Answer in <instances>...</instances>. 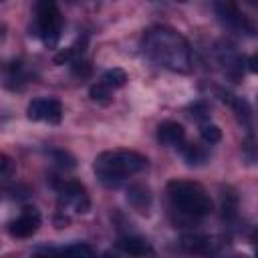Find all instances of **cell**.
Wrapping results in <instances>:
<instances>
[{
	"mask_svg": "<svg viewBox=\"0 0 258 258\" xmlns=\"http://www.w3.org/2000/svg\"><path fill=\"white\" fill-rule=\"evenodd\" d=\"M143 52L159 67L173 73L191 71V48L189 42L171 26H151L141 38Z\"/></svg>",
	"mask_w": 258,
	"mask_h": 258,
	"instance_id": "obj_1",
	"label": "cell"
},
{
	"mask_svg": "<svg viewBox=\"0 0 258 258\" xmlns=\"http://www.w3.org/2000/svg\"><path fill=\"white\" fill-rule=\"evenodd\" d=\"M149 165L147 157L133 149H109L97 155L93 169L101 183L105 185H119L127 177L141 173Z\"/></svg>",
	"mask_w": 258,
	"mask_h": 258,
	"instance_id": "obj_2",
	"label": "cell"
},
{
	"mask_svg": "<svg viewBox=\"0 0 258 258\" xmlns=\"http://www.w3.org/2000/svg\"><path fill=\"white\" fill-rule=\"evenodd\" d=\"M167 196L175 210H179L181 214L191 216V218L208 216L214 210L210 194L198 181L171 179L167 183Z\"/></svg>",
	"mask_w": 258,
	"mask_h": 258,
	"instance_id": "obj_3",
	"label": "cell"
},
{
	"mask_svg": "<svg viewBox=\"0 0 258 258\" xmlns=\"http://www.w3.org/2000/svg\"><path fill=\"white\" fill-rule=\"evenodd\" d=\"M62 30V14L54 2L42 0L34 6V34L46 44L56 46Z\"/></svg>",
	"mask_w": 258,
	"mask_h": 258,
	"instance_id": "obj_4",
	"label": "cell"
},
{
	"mask_svg": "<svg viewBox=\"0 0 258 258\" xmlns=\"http://www.w3.org/2000/svg\"><path fill=\"white\" fill-rule=\"evenodd\" d=\"M54 189H56V200H58L60 214H64V212L87 214L89 212L91 200H89L87 187L81 181L60 179V181H54Z\"/></svg>",
	"mask_w": 258,
	"mask_h": 258,
	"instance_id": "obj_5",
	"label": "cell"
},
{
	"mask_svg": "<svg viewBox=\"0 0 258 258\" xmlns=\"http://www.w3.org/2000/svg\"><path fill=\"white\" fill-rule=\"evenodd\" d=\"M181 248L191 254H202L206 258H224L232 252L230 240L208 234H185L181 236Z\"/></svg>",
	"mask_w": 258,
	"mask_h": 258,
	"instance_id": "obj_6",
	"label": "cell"
},
{
	"mask_svg": "<svg viewBox=\"0 0 258 258\" xmlns=\"http://www.w3.org/2000/svg\"><path fill=\"white\" fill-rule=\"evenodd\" d=\"M214 10L226 28H230L238 34H244V36H256L258 34V26L252 22V18L246 16L234 2H216Z\"/></svg>",
	"mask_w": 258,
	"mask_h": 258,
	"instance_id": "obj_7",
	"label": "cell"
},
{
	"mask_svg": "<svg viewBox=\"0 0 258 258\" xmlns=\"http://www.w3.org/2000/svg\"><path fill=\"white\" fill-rule=\"evenodd\" d=\"M26 117L30 121H46V123H60L62 119V105L58 99L40 97L32 99L26 107Z\"/></svg>",
	"mask_w": 258,
	"mask_h": 258,
	"instance_id": "obj_8",
	"label": "cell"
},
{
	"mask_svg": "<svg viewBox=\"0 0 258 258\" xmlns=\"http://www.w3.org/2000/svg\"><path fill=\"white\" fill-rule=\"evenodd\" d=\"M40 212L34 206H26L14 220H10L8 232L14 238H30L40 228Z\"/></svg>",
	"mask_w": 258,
	"mask_h": 258,
	"instance_id": "obj_9",
	"label": "cell"
},
{
	"mask_svg": "<svg viewBox=\"0 0 258 258\" xmlns=\"http://www.w3.org/2000/svg\"><path fill=\"white\" fill-rule=\"evenodd\" d=\"M218 60L220 64L224 67V73L228 79H232L234 83H240L242 81V75H244V58L238 54V50L230 44V42H222L218 46Z\"/></svg>",
	"mask_w": 258,
	"mask_h": 258,
	"instance_id": "obj_10",
	"label": "cell"
},
{
	"mask_svg": "<svg viewBox=\"0 0 258 258\" xmlns=\"http://www.w3.org/2000/svg\"><path fill=\"white\" fill-rule=\"evenodd\" d=\"M115 246L123 254H129V256H135V258H153L155 256V250H153L151 242L143 236H137V234L119 236Z\"/></svg>",
	"mask_w": 258,
	"mask_h": 258,
	"instance_id": "obj_11",
	"label": "cell"
},
{
	"mask_svg": "<svg viewBox=\"0 0 258 258\" xmlns=\"http://www.w3.org/2000/svg\"><path fill=\"white\" fill-rule=\"evenodd\" d=\"M157 141L165 147H183L185 145V129L177 121H163L157 127Z\"/></svg>",
	"mask_w": 258,
	"mask_h": 258,
	"instance_id": "obj_12",
	"label": "cell"
},
{
	"mask_svg": "<svg viewBox=\"0 0 258 258\" xmlns=\"http://www.w3.org/2000/svg\"><path fill=\"white\" fill-rule=\"evenodd\" d=\"M127 202H129V206H131L135 212L147 216L149 210H151L153 198H151V191H149L147 185H143V183H133V185L127 187Z\"/></svg>",
	"mask_w": 258,
	"mask_h": 258,
	"instance_id": "obj_13",
	"label": "cell"
},
{
	"mask_svg": "<svg viewBox=\"0 0 258 258\" xmlns=\"http://www.w3.org/2000/svg\"><path fill=\"white\" fill-rule=\"evenodd\" d=\"M218 97H220V101H222L224 105H228V107L234 111V115H236L244 125L250 127L252 111H250V105H248L242 97H238V95H234V93H230V91H224V89H218Z\"/></svg>",
	"mask_w": 258,
	"mask_h": 258,
	"instance_id": "obj_14",
	"label": "cell"
},
{
	"mask_svg": "<svg viewBox=\"0 0 258 258\" xmlns=\"http://www.w3.org/2000/svg\"><path fill=\"white\" fill-rule=\"evenodd\" d=\"M85 46H87V38H79L75 44H71V46L62 48L58 54H54V62L56 64H73V62H77L79 58H83Z\"/></svg>",
	"mask_w": 258,
	"mask_h": 258,
	"instance_id": "obj_15",
	"label": "cell"
},
{
	"mask_svg": "<svg viewBox=\"0 0 258 258\" xmlns=\"http://www.w3.org/2000/svg\"><path fill=\"white\" fill-rule=\"evenodd\" d=\"M238 194H236V189L234 187H230V185H226L224 189H222V218L224 220H236V216H238Z\"/></svg>",
	"mask_w": 258,
	"mask_h": 258,
	"instance_id": "obj_16",
	"label": "cell"
},
{
	"mask_svg": "<svg viewBox=\"0 0 258 258\" xmlns=\"http://www.w3.org/2000/svg\"><path fill=\"white\" fill-rule=\"evenodd\" d=\"M181 155H183L185 163H189V165H200L208 159V151L198 143H185L181 147Z\"/></svg>",
	"mask_w": 258,
	"mask_h": 258,
	"instance_id": "obj_17",
	"label": "cell"
},
{
	"mask_svg": "<svg viewBox=\"0 0 258 258\" xmlns=\"http://www.w3.org/2000/svg\"><path fill=\"white\" fill-rule=\"evenodd\" d=\"M242 157L248 165L258 163V139L252 135V131H248L246 139L242 141Z\"/></svg>",
	"mask_w": 258,
	"mask_h": 258,
	"instance_id": "obj_18",
	"label": "cell"
},
{
	"mask_svg": "<svg viewBox=\"0 0 258 258\" xmlns=\"http://www.w3.org/2000/svg\"><path fill=\"white\" fill-rule=\"evenodd\" d=\"M60 252L64 254V258H97L95 250L89 244H81V242L64 246V248H60Z\"/></svg>",
	"mask_w": 258,
	"mask_h": 258,
	"instance_id": "obj_19",
	"label": "cell"
},
{
	"mask_svg": "<svg viewBox=\"0 0 258 258\" xmlns=\"http://www.w3.org/2000/svg\"><path fill=\"white\" fill-rule=\"evenodd\" d=\"M101 81L109 87V89H121L127 83V73L123 69H109L103 73Z\"/></svg>",
	"mask_w": 258,
	"mask_h": 258,
	"instance_id": "obj_20",
	"label": "cell"
},
{
	"mask_svg": "<svg viewBox=\"0 0 258 258\" xmlns=\"http://www.w3.org/2000/svg\"><path fill=\"white\" fill-rule=\"evenodd\" d=\"M111 93H113V89H109L103 81H97V83L91 85V89H89V97H91L95 103H101V105H107V103L111 101Z\"/></svg>",
	"mask_w": 258,
	"mask_h": 258,
	"instance_id": "obj_21",
	"label": "cell"
},
{
	"mask_svg": "<svg viewBox=\"0 0 258 258\" xmlns=\"http://www.w3.org/2000/svg\"><path fill=\"white\" fill-rule=\"evenodd\" d=\"M26 73H24V64L20 60H12L6 69V81L8 87H16V83H24Z\"/></svg>",
	"mask_w": 258,
	"mask_h": 258,
	"instance_id": "obj_22",
	"label": "cell"
},
{
	"mask_svg": "<svg viewBox=\"0 0 258 258\" xmlns=\"http://www.w3.org/2000/svg\"><path fill=\"white\" fill-rule=\"evenodd\" d=\"M200 135L206 143L212 145V143H218L222 139V129L214 123H204V125H200Z\"/></svg>",
	"mask_w": 258,
	"mask_h": 258,
	"instance_id": "obj_23",
	"label": "cell"
},
{
	"mask_svg": "<svg viewBox=\"0 0 258 258\" xmlns=\"http://www.w3.org/2000/svg\"><path fill=\"white\" fill-rule=\"evenodd\" d=\"M189 115H191L196 121H200V123L204 125V123H208V119H210V107H208L204 101H196L194 105H189Z\"/></svg>",
	"mask_w": 258,
	"mask_h": 258,
	"instance_id": "obj_24",
	"label": "cell"
},
{
	"mask_svg": "<svg viewBox=\"0 0 258 258\" xmlns=\"http://www.w3.org/2000/svg\"><path fill=\"white\" fill-rule=\"evenodd\" d=\"M52 157H54V161L60 165V167H75L77 163H75V157L73 155H69L67 151H60V149H56V151H52Z\"/></svg>",
	"mask_w": 258,
	"mask_h": 258,
	"instance_id": "obj_25",
	"label": "cell"
},
{
	"mask_svg": "<svg viewBox=\"0 0 258 258\" xmlns=\"http://www.w3.org/2000/svg\"><path fill=\"white\" fill-rule=\"evenodd\" d=\"M71 67H73L75 75H81V77H87V75L91 73V67H89V62H87V60H83V58H79V60H77V62H73Z\"/></svg>",
	"mask_w": 258,
	"mask_h": 258,
	"instance_id": "obj_26",
	"label": "cell"
},
{
	"mask_svg": "<svg viewBox=\"0 0 258 258\" xmlns=\"http://www.w3.org/2000/svg\"><path fill=\"white\" fill-rule=\"evenodd\" d=\"M12 171H14V163H12V159L4 153V155H2V177H4V179H10Z\"/></svg>",
	"mask_w": 258,
	"mask_h": 258,
	"instance_id": "obj_27",
	"label": "cell"
},
{
	"mask_svg": "<svg viewBox=\"0 0 258 258\" xmlns=\"http://www.w3.org/2000/svg\"><path fill=\"white\" fill-rule=\"evenodd\" d=\"M32 258H64V254H62L60 248H58V250H48V252L36 254V256H32Z\"/></svg>",
	"mask_w": 258,
	"mask_h": 258,
	"instance_id": "obj_28",
	"label": "cell"
},
{
	"mask_svg": "<svg viewBox=\"0 0 258 258\" xmlns=\"http://www.w3.org/2000/svg\"><path fill=\"white\" fill-rule=\"evenodd\" d=\"M246 64H248V69H250L252 73H258V52L252 54V56L246 60Z\"/></svg>",
	"mask_w": 258,
	"mask_h": 258,
	"instance_id": "obj_29",
	"label": "cell"
},
{
	"mask_svg": "<svg viewBox=\"0 0 258 258\" xmlns=\"http://www.w3.org/2000/svg\"><path fill=\"white\" fill-rule=\"evenodd\" d=\"M250 240H252V242L258 246V226H256V228H254V232L250 234Z\"/></svg>",
	"mask_w": 258,
	"mask_h": 258,
	"instance_id": "obj_30",
	"label": "cell"
},
{
	"mask_svg": "<svg viewBox=\"0 0 258 258\" xmlns=\"http://www.w3.org/2000/svg\"><path fill=\"white\" fill-rule=\"evenodd\" d=\"M103 258H119V256H115V254H111V252H105Z\"/></svg>",
	"mask_w": 258,
	"mask_h": 258,
	"instance_id": "obj_31",
	"label": "cell"
},
{
	"mask_svg": "<svg viewBox=\"0 0 258 258\" xmlns=\"http://www.w3.org/2000/svg\"><path fill=\"white\" fill-rule=\"evenodd\" d=\"M256 258H258V248H256Z\"/></svg>",
	"mask_w": 258,
	"mask_h": 258,
	"instance_id": "obj_32",
	"label": "cell"
}]
</instances>
